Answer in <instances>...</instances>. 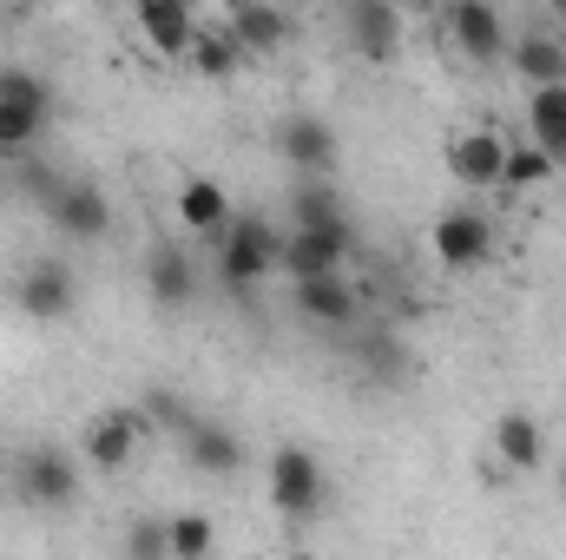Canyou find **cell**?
<instances>
[{
    "instance_id": "7a4b0ae2",
    "label": "cell",
    "mask_w": 566,
    "mask_h": 560,
    "mask_svg": "<svg viewBox=\"0 0 566 560\" xmlns=\"http://www.w3.org/2000/svg\"><path fill=\"white\" fill-rule=\"evenodd\" d=\"M356 251V225L349 211L329 218V225H290L283 231V251H277V271L283 278H316V271H343Z\"/></svg>"
},
{
    "instance_id": "30bf717a",
    "label": "cell",
    "mask_w": 566,
    "mask_h": 560,
    "mask_svg": "<svg viewBox=\"0 0 566 560\" xmlns=\"http://www.w3.org/2000/svg\"><path fill=\"white\" fill-rule=\"evenodd\" d=\"M13 481H20V495L40 501V508H66V501H80V462H73L66 448H53V442L27 448Z\"/></svg>"
},
{
    "instance_id": "ba28073f",
    "label": "cell",
    "mask_w": 566,
    "mask_h": 560,
    "mask_svg": "<svg viewBox=\"0 0 566 560\" xmlns=\"http://www.w3.org/2000/svg\"><path fill=\"white\" fill-rule=\"evenodd\" d=\"M448 33H454V46H461L474 66H501L507 46H514L494 0H448Z\"/></svg>"
},
{
    "instance_id": "cb8c5ba5",
    "label": "cell",
    "mask_w": 566,
    "mask_h": 560,
    "mask_svg": "<svg viewBox=\"0 0 566 560\" xmlns=\"http://www.w3.org/2000/svg\"><path fill=\"white\" fill-rule=\"evenodd\" d=\"M329 218H343L336 185H329V178H296V191H290V225H329Z\"/></svg>"
},
{
    "instance_id": "f1b7e54d",
    "label": "cell",
    "mask_w": 566,
    "mask_h": 560,
    "mask_svg": "<svg viewBox=\"0 0 566 560\" xmlns=\"http://www.w3.org/2000/svg\"><path fill=\"white\" fill-rule=\"evenodd\" d=\"M126 554H133V560H165V554H171L165 521H133V528H126Z\"/></svg>"
},
{
    "instance_id": "52a82bcc",
    "label": "cell",
    "mask_w": 566,
    "mask_h": 560,
    "mask_svg": "<svg viewBox=\"0 0 566 560\" xmlns=\"http://www.w3.org/2000/svg\"><path fill=\"white\" fill-rule=\"evenodd\" d=\"M145 428H151L145 409H106V416H93L86 442H80L86 468H93V475H126L133 455H139V442H145Z\"/></svg>"
},
{
    "instance_id": "4316f807",
    "label": "cell",
    "mask_w": 566,
    "mask_h": 560,
    "mask_svg": "<svg viewBox=\"0 0 566 560\" xmlns=\"http://www.w3.org/2000/svg\"><path fill=\"white\" fill-rule=\"evenodd\" d=\"M145 422H151V428H165V435H185V428H191V403H185V396H171V390H145Z\"/></svg>"
},
{
    "instance_id": "3957f363",
    "label": "cell",
    "mask_w": 566,
    "mask_h": 560,
    "mask_svg": "<svg viewBox=\"0 0 566 560\" xmlns=\"http://www.w3.org/2000/svg\"><path fill=\"white\" fill-rule=\"evenodd\" d=\"M271 508H277L283 521H316L323 515V468H316L310 448L283 442L277 455H271Z\"/></svg>"
},
{
    "instance_id": "44dd1931",
    "label": "cell",
    "mask_w": 566,
    "mask_h": 560,
    "mask_svg": "<svg viewBox=\"0 0 566 560\" xmlns=\"http://www.w3.org/2000/svg\"><path fill=\"white\" fill-rule=\"evenodd\" d=\"M46 113L53 106H27V100H0V165H20L40 152V133H46Z\"/></svg>"
},
{
    "instance_id": "1f68e13d",
    "label": "cell",
    "mask_w": 566,
    "mask_h": 560,
    "mask_svg": "<svg viewBox=\"0 0 566 560\" xmlns=\"http://www.w3.org/2000/svg\"><path fill=\"white\" fill-rule=\"evenodd\" d=\"M560 13H566V0H560Z\"/></svg>"
},
{
    "instance_id": "d4e9b609",
    "label": "cell",
    "mask_w": 566,
    "mask_h": 560,
    "mask_svg": "<svg viewBox=\"0 0 566 560\" xmlns=\"http://www.w3.org/2000/svg\"><path fill=\"white\" fill-rule=\"evenodd\" d=\"M560 165L541 152V145L527 139V145H507V172H501V191L514 198V191H527V185H541V178H554Z\"/></svg>"
},
{
    "instance_id": "4dcf8cb0",
    "label": "cell",
    "mask_w": 566,
    "mask_h": 560,
    "mask_svg": "<svg viewBox=\"0 0 566 560\" xmlns=\"http://www.w3.org/2000/svg\"><path fill=\"white\" fill-rule=\"evenodd\" d=\"M343 7H356V0H343Z\"/></svg>"
},
{
    "instance_id": "d6986e66",
    "label": "cell",
    "mask_w": 566,
    "mask_h": 560,
    "mask_svg": "<svg viewBox=\"0 0 566 560\" xmlns=\"http://www.w3.org/2000/svg\"><path fill=\"white\" fill-rule=\"evenodd\" d=\"M224 218H231V191H224L218 178H185V185H178V225H185V231L218 238Z\"/></svg>"
},
{
    "instance_id": "ac0fdd59",
    "label": "cell",
    "mask_w": 566,
    "mask_h": 560,
    "mask_svg": "<svg viewBox=\"0 0 566 560\" xmlns=\"http://www.w3.org/2000/svg\"><path fill=\"white\" fill-rule=\"evenodd\" d=\"M494 455H501V468L534 475V468L547 462V435H541V422L527 416V409H507V416L494 422Z\"/></svg>"
},
{
    "instance_id": "5bb4252c",
    "label": "cell",
    "mask_w": 566,
    "mask_h": 560,
    "mask_svg": "<svg viewBox=\"0 0 566 560\" xmlns=\"http://www.w3.org/2000/svg\"><path fill=\"white\" fill-rule=\"evenodd\" d=\"M349 46H356V60L389 66L402 53V13H396V0H356L349 7Z\"/></svg>"
},
{
    "instance_id": "ffe728a7",
    "label": "cell",
    "mask_w": 566,
    "mask_h": 560,
    "mask_svg": "<svg viewBox=\"0 0 566 560\" xmlns=\"http://www.w3.org/2000/svg\"><path fill=\"white\" fill-rule=\"evenodd\" d=\"M527 139L541 145L554 165H566V80L534 86V100H527Z\"/></svg>"
},
{
    "instance_id": "2e32d148",
    "label": "cell",
    "mask_w": 566,
    "mask_h": 560,
    "mask_svg": "<svg viewBox=\"0 0 566 560\" xmlns=\"http://www.w3.org/2000/svg\"><path fill=\"white\" fill-rule=\"evenodd\" d=\"M145 290H151L158 310H191V297H198V271H191L185 245L158 238V245L145 251Z\"/></svg>"
},
{
    "instance_id": "7c38bea8",
    "label": "cell",
    "mask_w": 566,
    "mask_h": 560,
    "mask_svg": "<svg viewBox=\"0 0 566 560\" xmlns=\"http://www.w3.org/2000/svg\"><path fill=\"white\" fill-rule=\"evenodd\" d=\"M13 297H20V310H27L33 323H66V317L80 310V278L46 258V265H27V271H20Z\"/></svg>"
},
{
    "instance_id": "8992f818",
    "label": "cell",
    "mask_w": 566,
    "mask_h": 560,
    "mask_svg": "<svg viewBox=\"0 0 566 560\" xmlns=\"http://www.w3.org/2000/svg\"><path fill=\"white\" fill-rule=\"evenodd\" d=\"M428 245H434V258H441L448 271H481V265L494 258V225H488V211L454 205V211H441V218H434Z\"/></svg>"
},
{
    "instance_id": "83f0119b",
    "label": "cell",
    "mask_w": 566,
    "mask_h": 560,
    "mask_svg": "<svg viewBox=\"0 0 566 560\" xmlns=\"http://www.w3.org/2000/svg\"><path fill=\"white\" fill-rule=\"evenodd\" d=\"M0 100H27V106H53V93H46V80H40V73H27V66H0Z\"/></svg>"
},
{
    "instance_id": "4fadbf2b",
    "label": "cell",
    "mask_w": 566,
    "mask_h": 560,
    "mask_svg": "<svg viewBox=\"0 0 566 560\" xmlns=\"http://www.w3.org/2000/svg\"><path fill=\"white\" fill-rule=\"evenodd\" d=\"M178 448H185V462L198 468V475H211V481H231L251 455H244V435L238 428H224V422H191L185 435H178Z\"/></svg>"
},
{
    "instance_id": "e0dca14e",
    "label": "cell",
    "mask_w": 566,
    "mask_h": 560,
    "mask_svg": "<svg viewBox=\"0 0 566 560\" xmlns=\"http://www.w3.org/2000/svg\"><path fill=\"white\" fill-rule=\"evenodd\" d=\"M244 53H258V60H271L283 53V40H290V13L271 7V0H231V27H224Z\"/></svg>"
},
{
    "instance_id": "8fae6325",
    "label": "cell",
    "mask_w": 566,
    "mask_h": 560,
    "mask_svg": "<svg viewBox=\"0 0 566 560\" xmlns=\"http://www.w3.org/2000/svg\"><path fill=\"white\" fill-rule=\"evenodd\" d=\"M501 172H507V139L494 126H468L448 145V178L468 185V191H501Z\"/></svg>"
},
{
    "instance_id": "7402d4cb",
    "label": "cell",
    "mask_w": 566,
    "mask_h": 560,
    "mask_svg": "<svg viewBox=\"0 0 566 560\" xmlns=\"http://www.w3.org/2000/svg\"><path fill=\"white\" fill-rule=\"evenodd\" d=\"M507 60H514V73H521L527 86H554V80H566V46L547 40V33H521V40L507 46Z\"/></svg>"
},
{
    "instance_id": "277c9868",
    "label": "cell",
    "mask_w": 566,
    "mask_h": 560,
    "mask_svg": "<svg viewBox=\"0 0 566 560\" xmlns=\"http://www.w3.org/2000/svg\"><path fill=\"white\" fill-rule=\"evenodd\" d=\"M40 211H46L53 231H66L73 245H99V238L113 231V198H106L93 178H60L53 198H46Z\"/></svg>"
},
{
    "instance_id": "5b68a950",
    "label": "cell",
    "mask_w": 566,
    "mask_h": 560,
    "mask_svg": "<svg viewBox=\"0 0 566 560\" xmlns=\"http://www.w3.org/2000/svg\"><path fill=\"white\" fill-rule=\"evenodd\" d=\"M277 158L296 165L303 178H329L343 165V139L323 113H290V120H277Z\"/></svg>"
},
{
    "instance_id": "6da1fadb",
    "label": "cell",
    "mask_w": 566,
    "mask_h": 560,
    "mask_svg": "<svg viewBox=\"0 0 566 560\" xmlns=\"http://www.w3.org/2000/svg\"><path fill=\"white\" fill-rule=\"evenodd\" d=\"M277 251H283V231L271 225V218L231 211L224 231H218V278L244 297V290H258V283L277 271Z\"/></svg>"
},
{
    "instance_id": "484cf974",
    "label": "cell",
    "mask_w": 566,
    "mask_h": 560,
    "mask_svg": "<svg viewBox=\"0 0 566 560\" xmlns=\"http://www.w3.org/2000/svg\"><path fill=\"white\" fill-rule=\"evenodd\" d=\"M165 535H171V560H205L218 548V528H211L205 515H171Z\"/></svg>"
},
{
    "instance_id": "603a6c76",
    "label": "cell",
    "mask_w": 566,
    "mask_h": 560,
    "mask_svg": "<svg viewBox=\"0 0 566 560\" xmlns=\"http://www.w3.org/2000/svg\"><path fill=\"white\" fill-rule=\"evenodd\" d=\"M185 60H191L205 80H231V73L244 66V46H238L231 33H205V27H198V40H191V53H185Z\"/></svg>"
},
{
    "instance_id": "9c48e42d",
    "label": "cell",
    "mask_w": 566,
    "mask_h": 560,
    "mask_svg": "<svg viewBox=\"0 0 566 560\" xmlns=\"http://www.w3.org/2000/svg\"><path fill=\"white\" fill-rule=\"evenodd\" d=\"M290 303H296V317H303V323H316V330H349V323H356V310H363L356 283L343 278V271L290 278Z\"/></svg>"
},
{
    "instance_id": "9a60e30c",
    "label": "cell",
    "mask_w": 566,
    "mask_h": 560,
    "mask_svg": "<svg viewBox=\"0 0 566 560\" xmlns=\"http://www.w3.org/2000/svg\"><path fill=\"white\" fill-rule=\"evenodd\" d=\"M133 13H139V33L158 60H185L191 53V40H198L191 0H133Z\"/></svg>"
},
{
    "instance_id": "f546056e",
    "label": "cell",
    "mask_w": 566,
    "mask_h": 560,
    "mask_svg": "<svg viewBox=\"0 0 566 560\" xmlns=\"http://www.w3.org/2000/svg\"><path fill=\"white\" fill-rule=\"evenodd\" d=\"M560 495H566V468H560Z\"/></svg>"
}]
</instances>
